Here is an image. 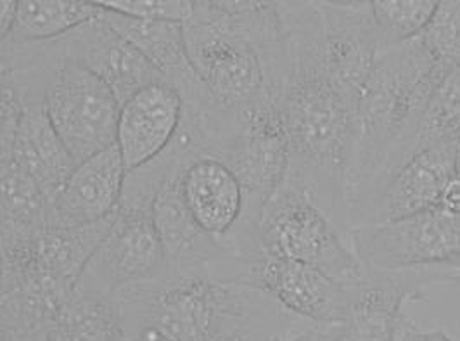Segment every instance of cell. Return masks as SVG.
Masks as SVG:
<instances>
[{
  "label": "cell",
  "mask_w": 460,
  "mask_h": 341,
  "mask_svg": "<svg viewBox=\"0 0 460 341\" xmlns=\"http://www.w3.org/2000/svg\"><path fill=\"white\" fill-rule=\"evenodd\" d=\"M279 9L293 54L282 94V118L291 148L286 181L323 206L348 236V172L357 112L334 87L325 68L317 2H279Z\"/></svg>",
  "instance_id": "6da1fadb"
},
{
  "label": "cell",
  "mask_w": 460,
  "mask_h": 341,
  "mask_svg": "<svg viewBox=\"0 0 460 341\" xmlns=\"http://www.w3.org/2000/svg\"><path fill=\"white\" fill-rule=\"evenodd\" d=\"M184 33L189 61L222 113L282 99L293 54L279 2L198 0Z\"/></svg>",
  "instance_id": "7a4b0ae2"
},
{
  "label": "cell",
  "mask_w": 460,
  "mask_h": 341,
  "mask_svg": "<svg viewBox=\"0 0 460 341\" xmlns=\"http://www.w3.org/2000/svg\"><path fill=\"white\" fill-rule=\"evenodd\" d=\"M121 318L155 328L172 341L244 337L277 341L303 319L274 298L241 284L213 279L205 269L164 275L115 296Z\"/></svg>",
  "instance_id": "3957f363"
},
{
  "label": "cell",
  "mask_w": 460,
  "mask_h": 341,
  "mask_svg": "<svg viewBox=\"0 0 460 341\" xmlns=\"http://www.w3.org/2000/svg\"><path fill=\"white\" fill-rule=\"evenodd\" d=\"M450 71L420 37L381 54L357 106L348 198L381 170L393 149L414 140L428 103Z\"/></svg>",
  "instance_id": "277c9868"
},
{
  "label": "cell",
  "mask_w": 460,
  "mask_h": 341,
  "mask_svg": "<svg viewBox=\"0 0 460 341\" xmlns=\"http://www.w3.org/2000/svg\"><path fill=\"white\" fill-rule=\"evenodd\" d=\"M459 151L415 142L393 149L383 168L348 198V234L438 208L447 184L457 174Z\"/></svg>",
  "instance_id": "5b68a950"
},
{
  "label": "cell",
  "mask_w": 460,
  "mask_h": 341,
  "mask_svg": "<svg viewBox=\"0 0 460 341\" xmlns=\"http://www.w3.org/2000/svg\"><path fill=\"white\" fill-rule=\"evenodd\" d=\"M261 251L312 265L346 290L366 274L338 224L301 187L284 181L263 208L260 220Z\"/></svg>",
  "instance_id": "8992f818"
},
{
  "label": "cell",
  "mask_w": 460,
  "mask_h": 341,
  "mask_svg": "<svg viewBox=\"0 0 460 341\" xmlns=\"http://www.w3.org/2000/svg\"><path fill=\"white\" fill-rule=\"evenodd\" d=\"M215 157L229 165L243 185L246 215L239 251L253 250L260 245L263 208L286 181L291 165L282 99H267L234 114L229 136Z\"/></svg>",
  "instance_id": "52a82bcc"
},
{
  "label": "cell",
  "mask_w": 460,
  "mask_h": 341,
  "mask_svg": "<svg viewBox=\"0 0 460 341\" xmlns=\"http://www.w3.org/2000/svg\"><path fill=\"white\" fill-rule=\"evenodd\" d=\"M457 279V271L447 265L394 271L366 265L364 277L348 288L345 312L331 322L315 324L317 341H398L411 322L403 307L422 300L429 284Z\"/></svg>",
  "instance_id": "ba28073f"
},
{
  "label": "cell",
  "mask_w": 460,
  "mask_h": 341,
  "mask_svg": "<svg viewBox=\"0 0 460 341\" xmlns=\"http://www.w3.org/2000/svg\"><path fill=\"white\" fill-rule=\"evenodd\" d=\"M166 274L153 206L119 205L113 226L93 251L76 290L115 298L123 290L158 281Z\"/></svg>",
  "instance_id": "9c48e42d"
},
{
  "label": "cell",
  "mask_w": 460,
  "mask_h": 341,
  "mask_svg": "<svg viewBox=\"0 0 460 341\" xmlns=\"http://www.w3.org/2000/svg\"><path fill=\"white\" fill-rule=\"evenodd\" d=\"M44 108L76 165L116 144L119 103L115 94L68 56L47 89Z\"/></svg>",
  "instance_id": "30bf717a"
},
{
  "label": "cell",
  "mask_w": 460,
  "mask_h": 341,
  "mask_svg": "<svg viewBox=\"0 0 460 341\" xmlns=\"http://www.w3.org/2000/svg\"><path fill=\"white\" fill-rule=\"evenodd\" d=\"M349 247L374 269L448 265L460 256V215L441 208L383 226L349 230Z\"/></svg>",
  "instance_id": "8fae6325"
},
{
  "label": "cell",
  "mask_w": 460,
  "mask_h": 341,
  "mask_svg": "<svg viewBox=\"0 0 460 341\" xmlns=\"http://www.w3.org/2000/svg\"><path fill=\"white\" fill-rule=\"evenodd\" d=\"M229 283L258 290L274 298L289 314L312 324L340 318L348 303V290L327 274L263 251L252 258H237Z\"/></svg>",
  "instance_id": "7c38bea8"
},
{
  "label": "cell",
  "mask_w": 460,
  "mask_h": 341,
  "mask_svg": "<svg viewBox=\"0 0 460 341\" xmlns=\"http://www.w3.org/2000/svg\"><path fill=\"white\" fill-rule=\"evenodd\" d=\"M323 22V63L346 101L358 106L360 94L385 52L368 0L317 2Z\"/></svg>",
  "instance_id": "4fadbf2b"
},
{
  "label": "cell",
  "mask_w": 460,
  "mask_h": 341,
  "mask_svg": "<svg viewBox=\"0 0 460 341\" xmlns=\"http://www.w3.org/2000/svg\"><path fill=\"white\" fill-rule=\"evenodd\" d=\"M181 191L198 226L235 256L243 236L246 196L229 165L213 155L192 159L181 174Z\"/></svg>",
  "instance_id": "5bb4252c"
},
{
  "label": "cell",
  "mask_w": 460,
  "mask_h": 341,
  "mask_svg": "<svg viewBox=\"0 0 460 341\" xmlns=\"http://www.w3.org/2000/svg\"><path fill=\"white\" fill-rule=\"evenodd\" d=\"M69 59L93 71L115 94L119 106L144 87L166 82L136 47L101 18L61 37Z\"/></svg>",
  "instance_id": "9a60e30c"
},
{
  "label": "cell",
  "mask_w": 460,
  "mask_h": 341,
  "mask_svg": "<svg viewBox=\"0 0 460 341\" xmlns=\"http://www.w3.org/2000/svg\"><path fill=\"white\" fill-rule=\"evenodd\" d=\"M127 175L116 144L78 163L65 187L49 203L47 226L85 228L115 215Z\"/></svg>",
  "instance_id": "2e32d148"
},
{
  "label": "cell",
  "mask_w": 460,
  "mask_h": 341,
  "mask_svg": "<svg viewBox=\"0 0 460 341\" xmlns=\"http://www.w3.org/2000/svg\"><path fill=\"white\" fill-rule=\"evenodd\" d=\"M184 120V99L168 82H156L119 106L116 146L127 174L160 157Z\"/></svg>",
  "instance_id": "e0dca14e"
},
{
  "label": "cell",
  "mask_w": 460,
  "mask_h": 341,
  "mask_svg": "<svg viewBox=\"0 0 460 341\" xmlns=\"http://www.w3.org/2000/svg\"><path fill=\"white\" fill-rule=\"evenodd\" d=\"M102 20L136 47L172 87L181 92L185 108L208 110L215 106L189 61L184 23L142 20L108 9H102Z\"/></svg>",
  "instance_id": "ac0fdd59"
},
{
  "label": "cell",
  "mask_w": 460,
  "mask_h": 341,
  "mask_svg": "<svg viewBox=\"0 0 460 341\" xmlns=\"http://www.w3.org/2000/svg\"><path fill=\"white\" fill-rule=\"evenodd\" d=\"M153 219L166 258V275L211 269L230 256L198 226L185 205L181 191V174L172 177L156 194Z\"/></svg>",
  "instance_id": "d6986e66"
},
{
  "label": "cell",
  "mask_w": 460,
  "mask_h": 341,
  "mask_svg": "<svg viewBox=\"0 0 460 341\" xmlns=\"http://www.w3.org/2000/svg\"><path fill=\"white\" fill-rule=\"evenodd\" d=\"M23 112L13 142L11 158L44 194L50 203L73 174L76 163L63 139L56 132L44 103L22 104ZM4 163V161H0Z\"/></svg>",
  "instance_id": "ffe728a7"
},
{
  "label": "cell",
  "mask_w": 460,
  "mask_h": 341,
  "mask_svg": "<svg viewBox=\"0 0 460 341\" xmlns=\"http://www.w3.org/2000/svg\"><path fill=\"white\" fill-rule=\"evenodd\" d=\"M101 16L102 7L97 2L22 0L18 23L9 39L18 42L52 40Z\"/></svg>",
  "instance_id": "44dd1931"
},
{
  "label": "cell",
  "mask_w": 460,
  "mask_h": 341,
  "mask_svg": "<svg viewBox=\"0 0 460 341\" xmlns=\"http://www.w3.org/2000/svg\"><path fill=\"white\" fill-rule=\"evenodd\" d=\"M412 142L419 146H448L460 149V65L438 85Z\"/></svg>",
  "instance_id": "7402d4cb"
},
{
  "label": "cell",
  "mask_w": 460,
  "mask_h": 341,
  "mask_svg": "<svg viewBox=\"0 0 460 341\" xmlns=\"http://www.w3.org/2000/svg\"><path fill=\"white\" fill-rule=\"evenodd\" d=\"M2 166V224L14 228L44 230L47 203L44 194L13 159Z\"/></svg>",
  "instance_id": "603a6c76"
},
{
  "label": "cell",
  "mask_w": 460,
  "mask_h": 341,
  "mask_svg": "<svg viewBox=\"0 0 460 341\" xmlns=\"http://www.w3.org/2000/svg\"><path fill=\"white\" fill-rule=\"evenodd\" d=\"M437 0H372L370 11L383 49L419 37L437 13Z\"/></svg>",
  "instance_id": "cb8c5ba5"
},
{
  "label": "cell",
  "mask_w": 460,
  "mask_h": 341,
  "mask_svg": "<svg viewBox=\"0 0 460 341\" xmlns=\"http://www.w3.org/2000/svg\"><path fill=\"white\" fill-rule=\"evenodd\" d=\"M419 37L445 68L460 65V0L438 2L431 23Z\"/></svg>",
  "instance_id": "d4e9b609"
},
{
  "label": "cell",
  "mask_w": 460,
  "mask_h": 341,
  "mask_svg": "<svg viewBox=\"0 0 460 341\" xmlns=\"http://www.w3.org/2000/svg\"><path fill=\"white\" fill-rule=\"evenodd\" d=\"M97 5L108 11H116V13L142 18V20L185 23L192 14L194 2H189V0H99Z\"/></svg>",
  "instance_id": "484cf974"
},
{
  "label": "cell",
  "mask_w": 460,
  "mask_h": 341,
  "mask_svg": "<svg viewBox=\"0 0 460 341\" xmlns=\"http://www.w3.org/2000/svg\"><path fill=\"white\" fill-rule=\"evenodd\" d=\"M2 341H84L61 316L50 319L33 331L18 338H2Z\"/></svg>",
  "instance_id": "4316f807"
},
{
  "label": "cell",
  "mask_w": 460,
  "mask_h": 341,
  "mask_svg": "<svg viewBox=\"0 0 460 341\" xmlns=\"http://www.w3.org/2000/svg\"><path fill=\"white\" fill-rule=\"evenodd\" d=\"M121 320H123V328H125V341H172L151 326L127 320L123 318Z\"/></svg>",
  "instance_id": "83f0119b"
},
{
  "label": "cell",
  "mask_w": 460,
  "mask_h": 341,
  "mask_svg": "<svg viewBox=\"0 0 460 341\" xmlns=\"http://www.w3.org/2000/svg\"><path fill=\"white\" fill-rule=\"evenodd\" d=\"M20 14V2L16 0H4L0 4V37L2 40H7L18 23Z\"/></svg>",
  "instance_id": "f1b7e54d"
},
{
  "label": "cell",
  "mask_w": 460,
  "mask_h": 341,
  "mask_svg": "<svg viewBox=\"0 0 460 341\" xmlns=\"http://www.w3.org/2000/svg\"><path fill=\"white\" fill-rule=\"evenodd\" d=\"M398 341H454L445 331L435 329V331H419L414 322H409L403 331L400 333Z\"/></svg>",
  "instance_id": "f546056e"
},
{
  "label": "cell",
  "mask_w": 460,
  "mask_h": 341,
  "mask_svg": "<svg viewBox=\"0 0 460 341\" xmlns=\"http://www.w3.org/2000/svg\"><path fill=\"white\" fill-rule=\"evenodd\" d=\"M301 322H303V320H301ZM298 326H296L295 329H291L289 333H286L282 338H279L277 341H317L315 324H310V326L305 328V329H298Z\"/></svg>",
  "instance_id": "4dcf8cb0"
},
{
  "label": "cell",
  "mask_w": 460,
  "mask_h": 341,
  "mask_svg": "<svg viewBox=\"0 0 460 341\" xmlns=\"http://www.w3.org/2000/svg\"><path fill=\"white\" fill-rule=\"evenodd\" d=\"M215 341H253L250 338H244V337H229V338H220V340Z\"/></svg>",
  "instance_id": "1f68e13d"
},
{
  "label": "cell",
  "mask_w": 460,
  "mask_h": 341,
  "mask_svg": "<svg viewBox=\"0 0 460 341\" xmlns=\"http://www.w3.org/2000/svg\"><path fill=\"white\" fill-rule=\"evenodd\" d=\"M447 267H450V269H456V271H460V256L459 258H456L454 262H450Z\"/></svg>",
  "instance_id": "d6a6232c"
},
{
  "label": "cell",
  "mask_w": 460,
  "mask_h": 341,
  "mask_svg": "<svg viewBox=\"0 0 460 341\" xmlns=\"http://www.w3.org/2000/svg\"><path fill=\"white\" fill-rule=\"evenodd\" d=\"M457 175L460 177V151H459V158H457Z\"/></svg>",
  "instance_id": "836d02e7"
}]
</instances>
